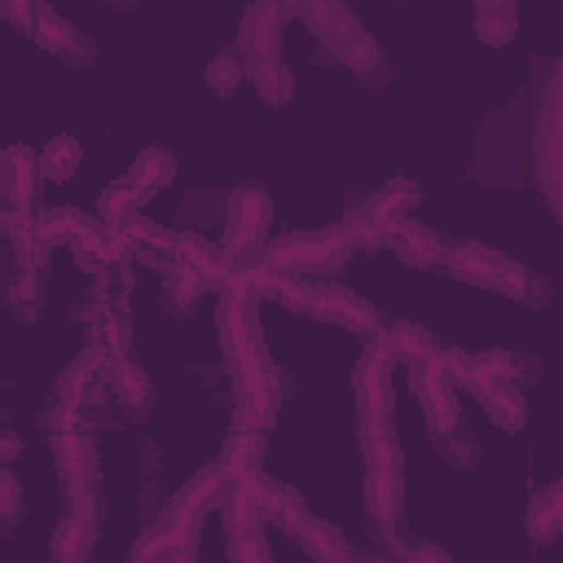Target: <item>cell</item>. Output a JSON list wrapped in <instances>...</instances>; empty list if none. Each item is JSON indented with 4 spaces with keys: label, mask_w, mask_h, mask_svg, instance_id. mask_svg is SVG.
<instances>
[{
    "label": "cell",
    "mask_w": 563,
    "mask_h": 563,
    "mask_svg": "<svg viewBox=\"0 0 563 563\" xmlns=\"http://www.w3.org/2000/svg\"><path fill=\"white\" fill-rule=\"evenodd\" d=\"M295 18L308 22V31H312L317 44H321V57L347 66L361 88H383V84H387V75H391L387 53L374 44V35L361 26V18H356L347 4L303 0V4H295Z\"/></svg>",
    "instance_id": "1"
},
{
    "label": "cell",
    "mask_w": 563,
    "mask_h": 563,
    "mask_svg": "<svg viewBox=\"0 0 563 563\" xmlns=\"http://www.w3.org/2000/svg\"><path fill=\"white\" fill-rule=\"evenodd\" d=\"M528 163L537 176V194L545 198L550 216H563V84L550 70L545 92L532 119V141H528Z\"/></svg>",
    "instance_id": "2"
},
{
    "label": "cell",
    "mask_w": 563,
    "mask_h": 563,
    "mask_svg": "<svg viewBox=\"0 0 563 563\" xmlns=\"http://www.w3.org/2000/svg\"><path fill=\"white\" fill-rule=\"evenodd\" d=\"M391 352L378 339L365 343L356 369H352V396H356V440L369 444V440H387L391 435Z\"/></svg>",
    "instance_id": "3"
},
{
    "label": "cell",
    "mask_w": 563,
    "mask_h": 563,
    "mask_svg": "<svg viewBox=\"0 0 563 563\" xmlns=\"http://www.w3.org/2000/svg\"><path fill=\"white\" fill-rule=\"evenodd\" d=\"M352 255V238L334 224V229H312V233H290L273 246H264V268L273 273H290V277H325L334 273L343 260Z\"/></svg>",
    "instance_id": "4"
},
{
    "label": "cell",
    "mask_w": 563,
    "mask_h": 563,
    "mask_svg": "<svg viewBox=\"0 0 563 563\" xmlns=\"http://www.w3.org/2000/svg\"><path fill=\"white\" fill-rule=\"evenodd\" d=\"M361 453H365V471H361L365 515L374 519V528H391L400 523V501H405V462H400L396 435L369 440L361 444Z\"/></svg>",
    "instance_id": "5"
},
{
    "label": "cell",
    "mask_w": 563,
    "mask_h": 563,
    "mask_svg": "<svg viewBox=\"0 0 563 563\" xmlns=\"http://www.w3.org/2000/svg\"><path fill=\"white\" fill-rule=\"evenodd\" d=\"M229 488H233V479L211 462V466H202L194 479H185V484L167 497V510H163V519H158V523L176 537V545H180V550H194V541H198V523H202L211 510H220V506H224Z\"/></svg>",
    "instance_id": "6"
},
{
    "label": "cell",
    "mask_w": 563,
    "mask_h": 563,
    "mask_svg": "<svg viewBox=\"0 0 563 563\" xmlns=\"http://www.w3.org/2000/svg\"><path fill=\"white\" fill-rule=\"evenodd\" d=\"M273 220V202L268 189L260 180H242L229 194V211H224V233H220V255H238V251H260L264 233Z\"/></svg>",
    "instance_id": "7"
},
{
    "label": "cell",
    "mask_w": 563,
    "mask_h": 563,
    "mask_svg": "<svg viewBox=\"0 0 563 563\" xmlns=\"http://www.w3.org/2000/svg\"><path fill=\"white\" fill-rule=\"evenodd\" d=\"M303 317L343 325V330L365 334V339H378V334H383V317H378V308H374L369 299H361V295H356L352 286H343V282H308Z\"/></svg>",
    "instance_id": "8"
},
{
    "label": "cell",
    "mask_w": 563,
    "mask_h": 563,
    "mask_svg": "<svg viewBox=\"0 0 563 563\" xmlns=\"http://www.w3.org/2000/svg\"><path fill=\"white\" fill-rule=\"evenodd\" d=\"M519 106H523V97L506 114H493L484 123L479 163H475L484 172V180H519V172L528 163V145H523V132H519Z\"/></svg>",
    "instance_id": "9"
},
{
    "label": "cell",
    "mask_w": 563,
    "mask_h": 563,
    "mask_svg": "<svg viewBox=\"0 0 563 563\" xmlns=\"http://www.w3.org/2000/svg\"><path fill=\"white\" fill-rule=\"evenodd\" d=\"M31 40H35L44 53H53L62 66H70V70H84V66H92V62H97V40H92V35H84L70 18H62V13H57V9H48V4H35Z\"/></svg>",
    "instance_id": "10"
},
{
    "label": "cell",
    "mask_w": 563,
    "mask_h": 563,
    "mask_svg": "<svg viewBox=\"0 0 563 563\" xmlns=\"http://www.w3.org/2000/svg\"><path fill=\"white\" fill-rule=\"evenodd\" d=\"M290 18H295V4H251L238 22V44H233L238 57L246 66L282 57V31Z\"/></svg>",
    "instance_id": "11"
},
{
    "label": "cell",
    "mask_w": 563,
    "mask_h": 563,
    "mask_svg": "<svg viewBox=\"0 0 563 563\" xmlns=\"http://www.w3.org/2000/svg\"><path fill=\"white\" fill-rule=\"evenodd\" d=\"M101 383H106V391L114 396V405L123 409V418H132V422H145V418L154 413V405H158V391H154L150 374H145L132 356H106Z\"/></svg>",
    "instance_id": "12"
},
{
    "label": "cell",
    "mask_w": 563,
    "mask_h": 563,
    "mask_svg": "<svg viewBox=\"0 0 563 563\" xmlns=\"http://www.w3.org/2000/svg\"><path fill=\"white\" fill-rule=\"evenodd\" d=\"M484 290H497V295H506V299H515V303H523L532 312L554 299V286L537 268H528V264H519V260H510L501 251L493 255V264L484 273Z\"/></svg>",
    "instance_id": "13"
},
{
    "label": "cell",
    "mask_w": 563,
    "mask_h": 563,
    "mask_svg": "<svg viewBox=\"0 0 563 563\" xmlns=\"http://www.w3.org/2000/svg\"><path fill=\"white\" fill-rule=\"evenodd\" d=\"M413 391L422 400V413H427V427L431 431H457L462 427V400H457V387L444 378V369L435 365V356L413 369Z\"/></svg>",
    "instance_id": "14"
},
{
    "label": "cell",
    "mask_w": 563,
    "mask_h": 563,
    "mask_svg": "<svg viewBox=\"0 0 563 563\" xmlns=\"http://www.w3.org/2000/svg\"><path fill=\"white\" fill-rule=\"evenodd\" d=\"M40 158L31 145H9L0 150V198L9 202V211L31 216L35 207V189H40Z\"/></svg>",
    "instance_id": "15"
},
{
    "label": "cell",
    "mask_w": 563,
    "mask_h": 563,
    "mask_svg": "<svg viewBox=\"0 0 563 563\" xmlns=\"http://www.w3.org/2000/svg\"><path fill=\"white\" fill-rule=\"evenodd\" d=\"M444 242H449V238H440L435 229H427V224H418V220H405V224L387 238V246H391V251L400 255V264H409V268H440Z\"/></svg>",
    "instance_id": "16"
},
{
    "label": "cell",
    "mask_w": 563,
    "mask_h": 563,
    "mask_svg": "<svg viewBox=\"0 0 563 563\" xmlns=\"http://www.w3.org/2000/svg\"><path fill=\"white\" fill-rule=\"evenodd\" d=\"M260 457H264V431H255V427H233V431L224 435V444H220L216 466L238 484V479L260 475Z\"/></svg>",
    "instance_id": "17"
},
{
    "label": "cell",
    "mask_w": 563,
    "mask_h": 563,
    "mask_svg": "<svg viewBox=\"0 0 563 563\" xmlns=\"http://www.w3.org/2000/svg\"><path fill=\"white\" fill-rule=\"evenodd\" d=\"M523 528H528V537H532L537 545L559 541V532H563V488H559V484H545V488H537V493L528 497Z\"/></svg>",
    "instance_id": "18"
},
{
    "label": "cell",
    "mask_w": 563,
    "mask_h": 563,
    "mask_svg": "<svg viewBox=\"0 0 563 563\" xmlns=\"http://www.w3.org/2000/svg\"><path fill=\"white\" fill-rule=\"evenodd\" d=\"M383 343H387L391 361H405V365H413V369H422V365H427V361L440 352L435 334H431L427 325H413V321L383 325Z\"/></svg>",
    "instance_id": "19"
},
{
    "label": "cell",
    "mask_w": 563,
    "mask_h": 563,
    "mask_svg": "<svg viewBox=\"0 0 563 563\" xmlns=\"http://www.w3.org/2000/svg\"><path fill=\"white\" fill-rule=\"evenodd\" d=\"M260 519H268L273 528H282L290 541L303 532V523L312 519V510L303 506V497L286 484H264V501H260Z\"/></svg>",
    "instance_id": "20"
},
{
    "label": "cell",
    "mask_w": 563,
    "mask_h": 563,
    "mask_svg": "<svg viewBox=\"0 0 563 563\" xmlns=\"http://www.w3.org/2000/svg\"><path fill=\"white\" fill-rule=\"evenodd\" d=\"M92 550H97V528H88L70 515L48 537V563H92Z\"/></svg>",
    "instance_id": "21"
},
{
    "label": "cell",
    "mask_w": 563,
    "mask_h": 563,
    "mask_svg": "<svg viewBox=\"0 0 563 563\" xmlns=\"http://www.w3.org/2000/svg\"><path fill=\"white\" fill-rule=\"evenodd\" d=\"M172 176H176V158H172V150H163V145H150V150H141L136 154V163L128 167V185L136 189V194H158V189H167L172 185Z\"/></svg>",
    "instance_id": "22"
},
{
    "label": "cell",
    "mask_w": 563,
    "mask_h": 563,
    "mask_svg": "<svg viewBox=\"0 0 563 563\" xmlns=\"http://www.w3.org/2000/svg\"><path fill=\"white\" fill-rule=\"evenodd\" d=\"M295 541H299V550H303L312 563H352L347 537H343L334 523H325V519H308Z\"/></svg>",
    "instance_id": "23"
},
{
    "label": "cell",
    "mask_w": 563,
    "mask_h": 563,
    "mask_svg": "<svg viewBox=\"0 0 563 563\" xmlns=\"http://www.w3.org/2000/svg\"><path fill=\"white\" fill-rule=\"evenodd\" d=\"M374 532H378L387 559H396V563H453V554H449L444 545L422 541V537H409L400 523H391V528H374Z\"/></svg>",
    "instance_id": "24"
},
{
    "label": "cell",
    "mask_w": 563,
    "mask_h": 563,
    "mask_svg": "<svg viewBox=\"0 0 563 563\" xmlns=\"http://www.w3.org/2000/svg\"><path fill=\"white\" fill-rule=\"evenodd\" d=\"M471 22H475V35L484 44H510L519 31V9L510 0H479L471 9Z\"/></svg>",
    "instance_id": "25"
},
{
    "label": "cell",
    "mask_w": 563,
    "mask_h": 563,
    "mask_svg": "<svg viewBox=\"0 0 563 563\" xmlns=\"http://www.w3.org/2000/svg\"><path fill=\"white\" fill-rule=\"evenodd\" d=\"M475 365H479L484 374H497V378L515 383V387H523V383H537V378H541V361H537V356H528V352H510V347L479 352V356H475Z\"/></svg>",
    "instance_id": "26"
},
{
    "label": "cell",
    "mask_w": 563,
    "mask_h": 563,
    "mask_svg": "<svg viewBox=\"0 0 563 563\" xmlns=\"http://www.w3.org/2000/svg\"><path fill=\"white\" fill-rule=\"evenodd\" d=\"M246 79L255 84V92H260L268 106H286V101L295 97V75H290V66H286V57L246 66Z\"/></svg>",
    "instance_id": "27"
},
{
    "label": "cell",
    "mask_w": 563,
    "mask_h": 563,
    "mask_svg": "<svg viewBox=\"0 0 563 563\" xmlns=\"http://www.w3.org/2000/svg\"><path fill=\"white\" fill-rule=\"evenodd\" d=\"M4 303L18 321H35L44 317V273H18L4 290Z\"/></svg>",
    "instance_id": "28"
},
{
    "label": "cell",
    "mask_w": 563,
    "mask_h": 563,
    "mask_svg": "<svg viewBox=\"0 0 563 563\" xmlns=\"http://www.w3.org/2000/svg\"><path fill=\"white\" fill-rule=\"evenodd\" d=\"M202 290H207V282H202L198 273L180 268V264L163 273V308H167V312H189V308L202 299Z\"/></svg>",
    "instance_id": "29"
},
{
    "label": "cell",
    "mask_w": 563,
    "mask_h": 563,
    "mask_svg": "<svg viewBox=\"0 0 563 563\" xmlns=\"http://www.w3.org/2000/svg\"><path fill=\"white\" fill-rule=\"evenodd\" d=\"M79 163H84V150H79L75 136H53V141L40 150V176H48V180H66V176H75Z\"/></svg>",
    "instance_id": "30"
},
{
    "label": "cell",
    "mask_w": 563,
    "mask_h": 563,
    "mask_svg": "<svg viewBox=\"0 0 563 563\" xmlns=\"http://www.w3.org/2000/svg\"><path fill=\"white\" fill-rule=\"evenodd\" d=\"M242 79H246V62L238 57V48L211 53V62H207V88H211L216 97H233Z\"/></svg>",
    "instance_id": "31"
},
{
    "label": "cell",
    "mask_w": 563,
    "mask_h": 563,
    "mask_svg": "<svg viewBox=\"0 0 563 563\" xmlns=\"http://www.w3.org/2000/svg\"><path fill=\"white\" fill-rule=\"evenodd\" d=\"M431 444H435V453H440L449 466H457V471H471V466L479 462V444H475V435H471L466 427H457V431H431Z\"/></svg>",
    "instance_id": "32"
},
{
    "label": "cell",
    "mask_w": 563,
    "mask_h": 563,
    "mask_svg": "<svg viewBox=\"0 0 563 563\" xmlns=\"http://www.w3.org/2000/svg\"><path fill=\"white\" fill-rule=\"evenodd\" d=\"M172 550H180L176 545V537L163 528V523H154V528H145L136 541H132V550H128V559L123 563H167V554Z\"/></svg>",
    "instance_id": "33"
},
{
    "label": "cell",
    "mask_w": 563,
    "mask_h": 563,
    "mask_svg": "<svg viewBox=\"0 0 563 563\" xmlns=\"http://www.w3.org/2000/svg\"><path fill=\"white\" fill-rule=\"evenodd\" d=\"M26 515V493L9 466H0V528H13Z\"/></svg>",
    "instance_id": "34"
},
{
    "label": "cell",
    "mask_w": 563,
    "mask_h": 563,
    "mask_svg": "<svg viewBox=\"0 0 563 563\" xmlns=\"http://www.w3.org/2000/svg\"><path fill=\"white\" fill-rule=\"evenodd\" d=\"M0 18H4V22H13L18 31H26V35H31V18H35V0H26V4H9V0H4V4H0Z\"/></svg>",
    "instance_id": "35"
},
{
    "label": "cell",
    "mask_w": 563,
    "mask_h": 563,
    "mask_svg": "<svg viewBox=\"0 0 563 563\" xmlns=\"http://www.w3.org/2000/svg\"><path fill=\"white\" fill-rule=\"evenodd\" d=\"M18 449H22V440H18V435H13L9 427H0V466H4V462H9V457H13Z\"/></svg>",
    "instance_id": "36"
},
{
    "label": "cell",
    "mask_w": 563,
    "mask_h": 563,
    "mask_svg": "<svg viewBox=\"0 0 563 563\" xmlns=\"http://www.w3.org/2000/svg\"><path fill=\"white\" fill-rule=\"evenodd\" d=\"M167 563H198V554H194V550H172Z\"/></svg>",
    "instance_id": "37"
}]
</instances>
